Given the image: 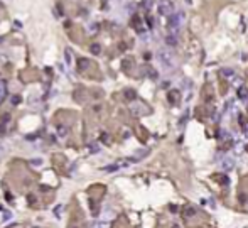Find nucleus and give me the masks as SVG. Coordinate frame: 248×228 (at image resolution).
<instances>
[{
  "label": "nucleus",
  "mask_w": 248,
  "mask_h": 228,
  "mask_svg": "<svg viewBox=\"0 0 248 228\" xmlns=\"http://www.w3.org/2000/svg\"><path fill=\"white\" fill-rule=\"evenodd\" d=\"M159 12H161L162 15L171 17L172 12H174V5H172L169 0H161V2H159Z\"/></svg>",
  "instance_id": "1"
},
{
  "label": "nucleus",
  "mask_w": 248,
  "mask_h": 228,
  "mask_svg": "<svg viewBox=\"0 0 248 228\" xmlns=\"http://www.w3.org/2000/svg\"><path fill=\"white\" fill-rule=\"evenodd\" d=\"M181 20H182V15H179V14H172L171 17H169L167 20V27L171 29V31H177L179 29V24H181Z\"/></svg>",
  "instance_id": "2"
},
{
  "label": "nucleus",
  "mask_w": 248,
  "mask_h": 228,
  "mask_svg": "<svg viewBox=\"0 0 248 228\" xmlns=\"http://www.w3.org/2000/svg\"><path fill=\"white\" fill-rule=\"evenodd\" d=\"M5 98H7V83L4 80H0V105L4 103Z\"/></svg>",
  "instance_id": "3"
},
{
  "label": "nucleus",
  "mask_w": 248,
  "mask_h": 228,
  "mask_svg": "<svg viewBox=\"0 0 248 228\" xmlns=\"http://www.w3.org/2000/svg\"><path fill=\"white\" fill-rule=\"evenodd\" d=\"M233 166H235V161H233V159H230V157H226V159H225V161L221 162V167L225 169V171H228V169H231Z\"/></svg>",
  "instance_id": "4"
},
{
  "label": "nucleus",
  "mask_w": 248,
  "mask_h": 228,
  "mask_svg": "<svg viewBox=\"0 0 248 228\" xmlns=\"http://www.w3.org/2000/svg\"><path fill=\"white\" fill-rule=\"evenodd\" d=\"M159 59H161L167 68H171V58H169V54H164V51H161V53H159Z\"/></svg>",
  "instance_id": "5"
},
{
  "label": "nucleus",
  "mask_w": 248,
  "mask_h": 228,
  "mask_svg": "<svg viewBox=\"0 0 248 228\" xmlns=\"http://www.w3.org/2000/svg\"><path fill=\"white\" fill-rule=\"evenodd\" d=\"M238 96H240V100L242 101L247 103L248 101V88H240V90H238Z\"/></svg>",
  "instance_id": "6"
},
{
  "label": "nucleus",
  "mask_w": 248,
  "mask_h": 228,
  "mask_svg": "<svg viewBox=\"0 0 248 228\" xmlns=\"http://www.w3.org/2000/svg\"><path fill=\"white\" fill-rule=\"evenodd\" d=\"M216 179H218V182H220L221 186H228V184H230V179H228V176H225V174L218 176Z\"/></svg>",
  "instance_id": "7"
},
{
  "label": "nucleus",
  "mask_w": 248,
  "mask_h": 228,
  "mask_svg": "<svg viewBox=\"0 0 248 228\" xmlns=\"http://www.w3.org/2000/svg\"><path fill=\"white\" fill-rule=\"evenodd\" d=\"M166 42H167L169 46H176V44H177V39H176L174 34H171V36H167V37H166Z\"/></svg>",
  "instance_id": "8"
},
{
  "label": "nucleus",
  "mask_w": 248,
  "mask_h": 228,
  "mask_svg": "<svg viewBox=\"0 0 248 228\" xmlns=\"http://www.w3.org/2000/svg\"><path fill=\"white\" fill-rule=\"evenodd\" d=\"M78 66H80V69H86V68L90 66V61L88 59H80L78 61Z\"/></svg>",
  "instance_id": "9"
},
{
  "label": "nucleus",
  "mask_w": 248,
  "mask_h": 228,
  "mask_svg": "<svg viewBox=\"0 0 248 228\" xmlns=\"http://www.w3.org/2000/svg\"><path fill=\"white\" fill-rule=\"evenodd\" d=\"M228 137H230V135H228L226 130H220V132H218V139H221V140H226Z\"/></svg>",
  "instance_id": "10"
},
{
  "label": "nucleus",
  "mask_w": 248,
  "mask_h": 228,
  "mask_svg": "<svg viewBox=\"0 0 248 228\" xmlns=\"http://www.w3.org/2000/svg\"><path fill=\"white\" fill-rule=\"evenodd\" d=\"M91 53H93V54H100L101 53V46H100V44H91Z\"/></svg>",
  "instance_id": "11"
},
{
  "label": "nucleus",
  "mask_w": 248,
  "mask_h": 228,
  "mask_svg": "<svg viewBox=\"0 0 248 228\" xmlns=\"http://www.w3.org/2000/svg\"><path fill=\"white\" fill-rule=\"evenodd\" d=\"M58 132H59V137H66L68 135V127H63V125H61V127L58 128Z\"/></svg>",
  "instance_id": "12"
},
{
  "label": "nucleus",
  "mask_w": 248,
  "mask_h": 228,
  "mask_svg": "<svg viewBox=\"0 0 248 228\" xmlns=\"http://www.w3.org/2000/svg\"><path fill=\"white\" fill-rule=\"evenodd\" d=\"M221 74H223V76H233V69H230V68H223Z\"/></svg>",
  "instance_id": "13"
},
{
  "label": "nucleus",
  "mask_w": 248,
  "mask_h": 228,
  "mask_svg": "<svg viewBox=\"0 0 248 228\" xmlns=\"http://www.w3.org/2000/svg\"><path fill=\"white\" fill-rule=\"evenodd\" d=\"M125 96H127L128 100H135V91L134 90H127V91H125Z\"/></svg>",
  "instance_id": "14"
},
{
  "label": "nucleus",
  "mask_w": 248,
  "mask_h": 228,
  "mask_svg": "<svg viewBox=\"0 0 248 228\" xmlns=\"http://www.w3.org/2000/svg\"><path fill=\"white\" fill-rule=\"evenodd\" d=\"M64 56H66V64H71V49H66Z\"/></svg>",
  "instance_id": "15"
},
{
  "label": "nucleus",
  "mask_w": 248,
  "mask_h": 228,
  "mask_svg": "<svg viewBox=\"0 0 248 228\" xmlns=\"http://www.w3.org/2000/svg\"><path fill=\"white\" fill-rule=\"evenodd\" d=\"M9 120H10V113H4V115H2V123H9Z\"/></svg>",
  "instance_id": "16"
},
{
  "label": "nucleus",
  "mask_w": 248,
  "mask_h": 228,
  "mask_svg": "<svg viewBox=\"0 0 248 228\" xmlns=\"http://www.w3.org/2000/svg\"><path fill=\"white\" fill-rule=\"evenodd\" d=\"M12 103H14V105H19V103H20V96H19V95H14V96H12Z\"/></svg>",
  "instance_id": "17"
},
{
  "label": "nucleus",
  "mask_w": 248,
  "mask_h": 228,
  "mask_svg": "<svg viewBox=\"0 0 248 228\" xmlns=\"http://www.w3.org/2000/svg\"><path fill=\"white\" fill-rule=\"evenodd\" d=\"M31 164H32V166H37V167H39L41 164H42V159H32V161H31Z\"/></svg>",
  "instance_id": "18"
},
{
  "label": "nucleus",
  "mask_w": 248,
  "mask_h": 228,
  "mask_svg": "<svg viewBox=\"0 0 248 228\" xmlns=\"http://www.w3.org/2000/svg\"><path fill=\"white\" fill-rule=\"evenodd\" d=\"M90 150H91V152H98V150H100V147H98L96 144H93V145H90Z\"/></svg>",
  "instance_id": "19"
},
{
  "label": "nucleus",
  "mask_w": 248,
  "mask_h": 228,
  "mask_svg": "<svg viewBox=\"0 0 248 228\" xmlns=\"http://www.w3.org/2000/svg\"><path fill=\"white\" fill-rule=\"evenodd\" d=\"M96 29H98V27H96V24H91V26L88 27V31H90V32H95Z\"/></svg>",
  "instance_id": "20"
},
{
  "label": "nucleus",
  "mask_w": 248,
  "mask_h": 228,
  "mask_svg": "<svg viewBox=\"0 0 248 228\" xmlns=\"http://www.w3.org/2000/svg\"><path fill=\"white\" fill-rule=\"evenodd\" d=\"M186 215H188V216L194 215V208H188V209H186Z\"/></svg>",
  "instance_id": "21"
},
{
  "label": "nucleus",
  "mask_w": 248,
  "mask_h": 228,
  "mask_svg": "<svg viewBox=\"0 0 248 228\" xmlns=\"http://www.w3.org/2000/svg\"><path fill=\"white\" fill-rule=\"evenodd\" d=\"M147 24H149V27H154V19H152V17H147Z\"/></svg>",
  "instance_id": "22"
},
{
  "label": "nucleus",
  "mask_w": 248,
  "mask_h": 228,
  "mask_svg": "<svg viewBox=\"0 0 248 228\" xmlns=\"http://www.w3.org/2000/svg\"><path fill=\"white\" fill-rule=\"evenodd\" d=\"M5 132V123H0V135H4Z\"/></svg>",
  "instance_id": "23"
},
{
  "label": "nucleus",
  "mask_w": 248,
  "mask_h": 228,
  "mask_svg": "<svg viewBox=\"0 0 248 228\" xmlns=\"http://www.w3.org/2000/svg\"><path fill=\"white\" fill-rule=\"evenodd\" d=\"M117 169V166H108V167H105V171H115Z\"/></svg>",
  "instance_id": "24"
},
{
  "label": "nucleus",
  "mask_w": 248,
  "mask_h": 228,
  "mask_svg": "<svg viewBox=\"0 0 248 228\" xmlns=\"http://www.w3.org/2000/svg\"><path fill=\"white\" fill-rule=\"evenodd\" d=\"M5 220H9V218H12V213H5V216H4Z\"/></svg>",
  "instance_id": "25"
},
{
  "label": "nucleus",
  "mask_w": 248,
  "mask_h": 228,
  "mask_svg": "<svg viewBox=\"0 0 248 228\" xmlns=\"http://www.w3.org/2000/svg\"><path fill=\"white\" fill-rule=\"evenodd\" d=\"M172 228H179V225H174V227H172Z\"/></svg>",
  "instance_id": "26"
},
{
  "label": "nucleus",
  "mask_w": 248,
  "mask_h": 228,
  "mask_svg": "<svg viewBox=\"0 0 248 228\" xmlns=\"http://www.w3.org/2000/svg\"><path fill=\"white\" fill-rule=\"evenodd\" d=\"M0 42H2V37H0Z\"/></svg>",
  "instance_id": "27"
}]
</instances>
